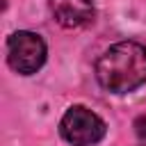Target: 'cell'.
Here are the masks:
<instances>
[{
  "label": "cell",
  "mask_w": 146,
  "mask_h": 146,
  "mask_svg": "<svg viewBox=\"0 0 146 146\" xmlns=\"http://www.w3.org/2000/svg\"><path fill=\"white\" fill-rule=\"evenodd\" d=\"M96 80L112 94H128L141 87L146 82V46L137 41L110 46L96 62Z\"/></svg>",
  "instance_id": "6da1fadb"
},
{
  "label": "cell",
  "mask_w": 146,
  "mask_h": 146,
  "mask_svg": "<svg viewBox=\"0 0 146 146\" xmlns=\"http://www.w3.org/2000/svg\"><path fill=\"white\" fill-rule=\"evenodd\" d=\"M59 132L71 146H91L105 137V121L96 112L82 105H73L62 116Z\"/></svg>",
  "instance_id": "7a4b0ae2"
},
{
  "label": "cell",
  "mask_w": 146,
  "mask_h": 146,
  "mask_svg": "<svg viewBox=\"0 0 146 146\" xmlns=\"http://www.w3.org/2000/svg\"><path fill=\"white\" fill-rule=\"evenodd\" d=\"M46 62V43L39 34L21 30L7 39V64L21 75L36 73Z\"/></svg>",
  "instance_id": "3957f363"
},
{
  "label": "cell",
  "mask_w": 146,
  "mask_h": 146,
  "mask_svg": "<svg viewBox=\"0 0 146 146\" xmlns=\"http://www.w3.org/2000/svg\"><path fill=\"white\" fill-rule=\"evenodd\" d=\"M48 7L52 18L66 30H75L91 23L96 14L91 0H48Z\"/></svg>",
  "instance_id": "277c9868"
},
{
  "label": "cell",
  "mask_w": 146,
  "mask_h": 146,
  "mask_svg": "<svg viewBox=\"0 0 146 146\" xmlns=\"http://www.w3.org/2000/svg\"><path fill=\"white\" fill-rule=\"evenodd\" d=\"M135 132H137L139 141L146 144V116H137L135 119Z\"/></svg>",
  "instance_id": "5b68a950"
}]
</instances>
